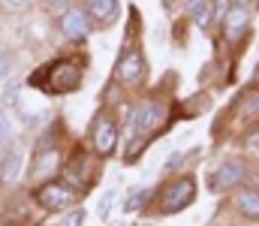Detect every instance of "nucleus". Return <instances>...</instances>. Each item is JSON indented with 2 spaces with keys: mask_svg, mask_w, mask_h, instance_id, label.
<instances>
[{
  "mask_svg": "<svg viewBox=\"0 0 259 226\" xmlns=\"http://www.w3.org/2000/svg\"><path fill=\"white\" fill-rule=\"evenodd\" d=\"M166 115H169V106L160 103V100H145L142 106L133 109L130 124H127V139H130L127 157H133L136 151L142 148V142H145L151 133H157V130L166 124Z\"/></svg>",
  "mask_w": 259,
  "mask_h": 226,
  "instance_id": "obj_1",
  "label": "nucleus"
},
{
  "mask_svg": "<svg viewBox=\"0 0 259 226\" xmlns=\"http://www.w3.org/2000/svg\"><path fill=\"white\" fill-rule=\"evenodd\" d=\"M81 75H84L81 61L66 58V61L49 64L42 73H33L30 75V84L42 87L46 94H69V91H75V87L81 84Z\"/></svg>",
  "mask_w": 259,
  "mask_h": 226,
  "instance_id": "obj_2",
  "label": "nucleus"
},
{
  "mask_svg": "<svg viewBox=\"0 0 259 226\" xmlns=\"http://www.w3.org/2000/svg\"><path fill=\"white\" fill-rule=\"evenodd\" d=\"M196 196V184L190 175H184V178H175V181H169L160 193H157V199H154V211L157 214H175V211H184V205H190Z\"/></svg>",
  "mask_w": 259,
  "mask_h": 226,
  "instance_id": "obj_3",
  "label": "nucleus"
},
{
  "mask_svg": "<svg viewBox=\"0 0 259 226\" xmlns=\"http://www.w3.org/2000/svg\"><path fill=\"white\" fill-rule=\"evenodd\" d=\"M78 196H81V190L75 184H69L66 178L64 181H46L36 190V202L46 211H66V208H72L78 202Z\"/></svg>",
  "mask_w": 259,
  "mask_h": 226,
  "instance_id": "obj_4",
  "label": "nucleus"
},
{
  "mask_svg": "<svg viewBox=\"0 0 259 226\" xmlns=\"http://www.w3.org/2000/svg\"><path fill=\"white\" fill-rule=\"evenodd\" d=\"M91 145H94V151H97L100 157H109V154L115 151V145H118V127H115V121H112L106 112H100V115L94 118Z\"/></svg>",
  "mask_w": 259,
  "mask_h": 226,
  "instance_id": "obj_5",
  "label": "nucleus"
},
{
  "mask_svg": "<svg viewBox=\"0 0 259 226\" xmlns=\"http://www.w3.org/2000/svg\"><path fill=\"white\" fill-rule=\"evenodd\" d=\"M244 175H247V166H244L241 160H226V163H220V169L211 175V190L223 193V190H229V187H238V184L244 181Z\"/></svg>",
  "mask_w": 259,
  "mask_h": 226,
  "instance_id": "obj_6",
  "label": "nucleus"
},
{
  "mask_svg": "<svg viewBox=\"0 0 259 226\" xmlns=\"http://www.w3.org/2000/svg\"><path fill=\"white\" fill-rule=\"evenodd\" d=\"M115 78L121 81V84H127V87H133V84H139L142 78H145V58L139 55V52H124L121 55V61H118V67H115Z\"/></svg>",
  "mask_w": 259,
  "mask_h": 226,
  "instance_id": "obj_7",
  "label": "nucleus"
},
{
  "mask_svg": "<svg viewBox=\"0 0 259 226\" xmlns=\"http://www.w3.org/2000/svg\"><path fill=\"white\" fill-rule=\"evenodd\" d=\"M88 30H91V24H88V12H81V9H69V12L61 15V33H64L66 39H84Z\"/></svg>",
  "mask_w": 259,
  "mask_h": 226,
  "instance_id": "obj_8",
  "label": "nucleus"
},
{
  "mask_svg": "<svg viewBox=\"0 0 259 226\" xmlns=\"http://www.w3.org/2000/svg\"><path fill=\"white\" fill-rule=\"evenodd\" d=\"M247 24H250L247 9H244V6H232V9L226 12V39H229V42H238V39L244 36Z\"/></svg>",
  "mask_w": 259,
  "mask_h": 226,
  "instance_id": "obj_9",
  "label": "nucleus"
},
{
  "mask_svg": "<svg viewBox=\"0 0 259 226\" xmlns=\"http://www.w3.org/2000/svg\"><path fill=\"white\" fill-rule=\"evenodd\" d=\"M91 18H97L100 24H112L118 15V0H84Z\"/></svg>",
  "mask_w": 259,
  "mask_h": 226,
  "instance_id": "obj_10",
  "label": "nucleus"
},
{
  "mask_svg": "<svg viewBox=\"0 0 259 226\" xmlns=\"http://www.w3.org/2000/svg\"><path fill=\"white\" fill-rule=\"evenodd\" d=\"M61 169V151L58 148H46L39 157H36V166H33V175L36 178H49L52 172Z\"/></svg>",
  "mask_w": 259,
  "mask_h": 226,
  "instance_id": "obj_11",
  "label": "nucleus"
},
{
  "mask_svg": "<svg viewBox=\"0 0 259 226\" xmlns=\"http://www.w3.org/2000/svg\"><path fill=\"white\" fill-rule=\"evenodd\" d=\"M235 205H238V211H241L244 217L259 220V190H244V193H238Z\"/></svg>",
  "mask_w": 259,
  "mask_h": 226,
  "instance_id": "obj_12",
  "label": "nucleus"
},
{
  "mask_svg": "<svg viewBox=\"0 0 259 226\" xmlns=\"http://www.w3.org/2000/svg\"><path fill=\"white\" fill-rule=\"evenodd\" d=\"M187 12L199 21V27L211 24V3L208 0H187Z\"/></svg>",
  "mask_w": 259,
  "mask_h": 226,
  "instance_id": "obj_13",
  "label": "nucleus"
},
{
  "mask_svg": "<svg viewBox=\"0 0 259 226\" xmlns=\"http://www.w3.org/2000/svg\"><path fill=\"white\" fill-rule=\"evenodd\" d=\"M6 163H9V166H6L3 178H6V181H12V178L18 175V169H21V154H9V157H6Z\"/></svg>",
  "mask_w": 259,
  "mask_h": 226,
  "instance_id": "obj_14",
  "label": "nucleus"
},
{
  "mask_svg": "<svg viewBox=\"0 0 259 226\" xmlns=\"http://www.w3.org/2000/svg\"><path fill=\"white\" fill-rule=\"evenodd\" d=\"M9 136H12V124H9L6 112L0 109V145H6V142H9Z\"/></svg>",
  "mask_w": 259,
  "mask_h": 226,
  "instance_id": "obj_15",
  "label": "nucleus"
},
{
  "mask_svg": "<svg viewBox=\"0 0 259 226\" xmlns=\"http://www.w3.org/2000/svg\"><path fill=\"white\" fill-rule=\"evenodd\" d=\"M3 100H6V106H12V103L18 100V84H9V87H6V97H3Z\"/></svg>",
  "mask_w": 259,
  "mask_h": 226,
  "instance_id": "obj_16",
  "label": "nucleus"
},
{
  "mask_svg": "<svg viewBox=\"0 0 259 226\" xmlns=\"http://www.w3.org/2000/svg\"><path fill=\"white\" fill-rule=\"evenodd\" d=\"M27 3H30V0H3V6H6V9H24Z\"/></svg>",
  "mask_w": 259,
  "mask_h": 226,
  "instance_id": "obj_17",
  "label": "nucleus"
},
{
  "mask_svg": "<svg viewBox=\"0 0 259 226\" xmlns=\"http://www.w3.org/2000/svg\"><path fill=\"white\" fill-rule=\"evenodd\" d=\"M66 3H69V0H46V6H49V9H55V12H64Z\"/></svg>",
  "mask_w": 259,
  "mask_h": 226,
  "instance_id": "obj_18",
  "label": "nucleus"
},
{
  "mask_svg": "<svg viewBox=\"0 0 259 226\" xmlns=\"http://www.w3.org/2000/svg\"><path fill=\"white\" fill-rule=\"evenodd\" d=\"M247 148L259 154V136H256V133H250V136H247Z\"/></svg>",
  "mask_w": 259,
  "mask_h": 226,
  "instance_id": "obj_19",
  "label": "nucleus"
},
{
  "mask_svg": "<svg viewBox=\"0 0 259 226\" xmlns=\"http://www.w3.org/2000/svg\"><path fill=\"white\" fill-rule=\"evenodd\" d=\"M78 220H81V211H72V214H69V220H66L64 226H78Z\"/></svg>",
  "mask_w": 259,
  "mask_h": 226,
  "instance_id": "obj_20",
  "label": "nucleus"
},
{
  "mask_svg": "<svg viewBox=\"0 0 259 226\" xmlns=\"http://www.w3.org/2000/svg\"><path fill=\"white\" fill-rule=\"evenodd\" d=\"M6 73V58H3V55H0V75Z\"/></svg>",
  "mask_w": 259,
  "mask_h": 226,
  "instance_id": "obj_21",
  "label": "nucleus"
},
{
  "mask_svg": "<svg viewBox=\"0 0 259 226\" xmlns=\"http://www.w3.org/2000/svg\"><path fill=\"white\" fill-rule=\"evenodd\" d=\"M253 78H256V81H259V64H256V73H253Z\"/></svg>",
  "mask_w": 259,
  "mask_h": 226,
  "instance_id": "obj_22",
  "label": "nucleus"
},
{
  "mask_svg": "<svg viewBox=\"0 0 259 226\" xmlns=\"http://www.w3.org/2000/svg\"><path fill=\"white\" fill-rule=\"evenodd\" d=\"M241 3H247V0H238V6H241Z\"/></svg>",
  "mask_w": 259,
  "mask_h": 226,
  "instance_id": "obj_23",
  "label": "nucleus"
}]
</instances>
